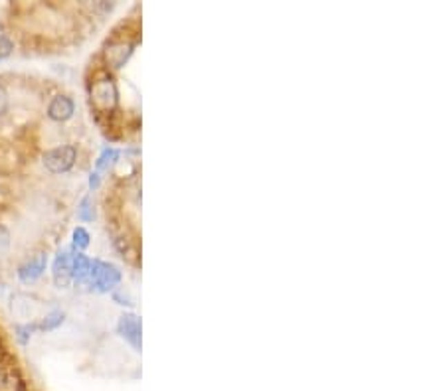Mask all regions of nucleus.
Instances as JSON below:
<instances>
[{"instance_id": "2", "label": "nucleus", "mask_w": 445, "mask_h": 391, "mask_svg": "<svg viewBox=\"0 0 445 391\" xmlns=\"http://www.w3.org/2000/svg\"><path fill=\"white\" fill-rule=\"evenodd\" d=\"M46 170L52 174L70 172L77 162V146L75 145H58L46 150L42 157Z\"/></svg>"}, {"instance_id": "4", "label": "nucleus", "mask_w": 445, "mask_h": 391, "mask_svg": "<svg viewBox=\"0 0 445 391\" xmlns=\"http://www.w3.org/2000/svg\"><path fill=\"white\" fill-rule=\"evenodd\" d=\"M74 255L72 251H59L54 261V283L59 289H66L72 283V267H74Z\"/></svg>"}, {"instance_id": "13", "label": "nucleus", "mask_w": 445, "mask_h": 391, "mask_svg": "<svg viewBox=\"0 0 445 391\" xmlns=\"http://www.w3.org/2000/svg\"><path fill=\"white\" fill-rule=\"evenodd\" d=\"M8 245H10V233L4 225H0V251L8 249Z\"/></svg>"}, {"instance_id": "7", "label": "nucleus", "mask_w": 445, "mask_h": 391, "mask_svg": "<svg viewBox=\"0 0 445 391\" xmlns=\"http://www.w3.org/2000/svg\"><path fill=\"white\" fill-rule=\"evenodd\" d=\"M48 265V255L46 253H38L34 257H30L20 269H18V277L22 283H34L36 279H40L46 271Z\"/></svg>"}, {"instance_id": "9", "label": "nucleus", "mask_w": 445, "mask_h": 391, "mask_svg": "<svg viewBox=\"0 0 445 391\" xmlns=\"http://www.w3.org/2000/svg\"><path fill=\"white\" fill-rule=\"evenodd\" d=\"M77 217L81 221H91L93 219V208H91V200L89 198H83L79 208H77Z\"/></svg>"}, {"instance_id": "3", "label": "nucleus", "mask_w": 445, "mask_h": 391, "mask_svg": "<svg viewBox=\"0 0 445 391\" xmlns=\"http://www.w3.org/2000/svg\"><path fill=\"white\" fill-rule=\"evenodd\" d=\"M119 281H121V273L117 271V267L99 259L91 261V273H89V287L91 289L107 292L113 287H117Z\"/></svg>"}, {"instance_id": "5", "label": "nucleus", "mask_w": 445, "mask_h": 391, "mask_svg": "<svg viewBox=\"0 0 445 391\" xmlns=\"http://www.w3.org/2000/svg\"><path fill=\"white\" fill-rule=\"evenodd\" d=\"M75 113V101L70 95H56L48 105V117L56 123L72 119Z\"/></svg>"}, {"instance_id": "11", "label": "nucleus", "mask_w": 445, "mask_h": 391, "mask_svg": "<svg viewBox=\"0 0 445 391\" xmlns=\"http://www.w3.org/2000/svg\"><path fill=\"white\" fill-rule=\"evenodd\" d=\"M14 52V42L8 36H0V61L6 59Z\"/></svg>"}, {"instance_id": "10", "label": "nucleus", "mask_w": 445, "mask_h": 391, "mask_svg": "<svg viewBox=\"0 0 445 391\" xmlns=\"http://www.w3.org/2000/svg\"><path fill=\"white\" fill-rule=\"evenodd\" d=\"M89 245V233L83 228H75L74 249H86Z\"/></svg>"}, {"instance_id": "12", "label": "nucleus", "mask_w": 445, "mask_h": 391, "mask_svg": "<svg viewBox=\"0 0 445 391\" xmlns=\"http://www.w3.org/2000/svg\"><path fill=\"white\" fill-rule=\"evenodd\" d=\"M10 109V101H8V93L0 87V117L6 115Z\"/></svg>"}, {"instance_id": "1", "label": "nucleus", "mask_w": 445, "mask_h": 391, "mask_svg": "<svg viewBox=\"0 0 445 391\" xmlns=\"http://www.w3.org/2000/svg\"><path fill=\"white\" fill-rule=\"evenodd\" d=\"M141 164L135 162L131 172L115 176L111 188H107L105 216L107 230L111 232L113 245L119 255L133 269L141 267Z\"/></svg>"}, {"instance_id": "6", "label": "nucleus", "mask_w": 445, "mask_h": 391, "mask_svg": "<svg viewBox=\"0 0 445 391\" xmlns=\"http://www.w3.org/2000/svg\"><path fill=\"white\" fill-rule=\"evenodd\" d=\"M117 330L135 350H141V320L135 314H123L119 319Z\"/></svg>"}, {"instance_id": "8", "label": "nucleus", "mask_w": 445, "mask_h": 391, "mask_svg": "<svg viewBox=\"0 0 445 391\" xmlns=\"http://www.w3.org/2000/svg\"><path fill=\"white\" fill-rule=\"evenodd\" d=\"M63 322V312H52V314H48L40 324H38V330H54V328H58L59 324Z\"/></svg>"}]
</instances>
